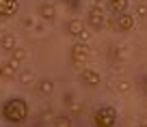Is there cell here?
<instances>
[{"mask_svg": "<svg viewBox=\"0 0 147 127\" xmlns=\"http://www.w3.org/2000/svg\"><path fill=\"white\" fill-rule=\"evenodd\" d=\"M84 22H87L89 28H93V30H100V28L106 24V11L102 9L100 5H93L91 9L87 11V19H84Z\"/></svg>", "mask_w": 147, "mask_h": 127, "instance_id": "4", "label": "cell"}, {"mask_svg": "<svg viewBox=\"0 0 147 127\" xmlns=\"http://www.w3.org/2000/svg\"><path fill=\"white\" fill-rule=\"evenodd\" d=\"M54 127H74V121L69 114H59L54 116Z\"/></svg>", "mask_w": 147, "mask_h": 127, "instance_id": "14", "label": "cell"}, {"mask_svg": "<svg viewBox=\"0 0 147 127\" xmlns=\"http://www.w3.org/2000/svg\"><path fill=\"white\" fill-rule=\"evenodd\" d=\"M93 125L95 127H115L117 125V110L113 106H102L93 112Z\"/></svg>", "mask_w": 147, "mask_h": 127, "instance_id": "3", "label": "cell"}, {"mask_svg": "<svg viewBox=\"0 0 147 127\" xmlns=\"http://www.w3.org/2000/svg\"><path fill=\"white\" fill-rule=\"evenodd\" d=\"M89 60H91V47H89V43L87 41H76L71 45V52H69V63L74 67L82 69Z\"/></svg>", "mask_w": 147, "mask_h": 127, "instance_id": "2", "label": "cell"}, {"mask_svg": "<svg viewBox=\"0 0 147 127\" xmlns=\"http://www.w3.org/2000/svg\"><path fill=\"white\" fill-rule=\"evenodd\" d=\"M87 22H82V19L78 17H71L67 24H65V30H67V35H71L74 39H80V41H87L89 37V30H87Z\"/></svg>", "mask_w": 147, "mask_h": 127, "instance_id": "5", "label": "cell"}, {"mask_svg": "<svg viewBox=\"0 0 147 127\" xmlns=\"http://www.w3.org/2000/svg\"><path fill=\"white\" fill-rule=\"evenodd\" d=\"M141 127H147V123H143V125H141Z\"/></svg>", "mask_w": 147, "mask_h": 127, "instance_id": "19", "label": "cell"}, {"mask_svg": "<svg viewBox=\"0 0 147 127\" xmlns=\"http://www.w3.org/2000/svg\"><path fill=\"white\" fill-rule=\"evenodd\" d=\"M20 11V0H0V17L9 19Z\"/></svg>", "mask_w": 147, "mask_h": 127, "instance_id": "8", "label": "cell"}, {"mask_svg": "<svg viewBox=\"0 0 147 127\" xmlns=\"http://www.w3.org/2000/svg\"><path fill=\"white\" fill-rule=\"evenodd\" d=\"M0 80H2V65H0Z\"/></svg>", "mask_w": 147, "mask_h": 127, "instance_id": "18", "label": "cell"}, {"mask_svg": "<svg viewBox=\"0 0 147 127\" xmlns=\"http://www.w3.org/2000/svg\"><path fill=\"white\" fill-rule=\"evenodd\" d=\"M80 82H82V86H87V88H95V86H100L102 76H100L97 69L82 67V71H80Z\"/></svg>", "mask_w": 147, "mask_h": 127, "instance_id": "6", "label": "cell"}, {"mask_svg": "<svg viewBox=\"0 0 147 127\" xmlns=\"http://www.w3.org/2000/svg\"><path fill=\"white\" fill-rule=\"evenodd\" d=\"M63 2H69V5H76V2H78V0H63Z\"/></svg>", "mask_w": 147, "mask_h": 127, "instance_id": "17", "label": "cell"}, {"mask_svg": "<svg viewBox=\"0 0 147 127\" xmlns=\"http://www.w3.org/2000/svg\"><path fill=\"white\" fill-rule=\"evenodd\" d=\"M32 80V71H24L22 73V82H30Z\"/></svg>", "mask_w": 147, "mask_h": 127, "instance_id": "16", "label": "cell"}, {"mask_svg": "<svg viewBox=\"0 0 147 127\" xmlns=\"http://www.w3.org/2000/svg\"><path fill=\"white\" fill-rule=\"evenodd\" d=\"M39 17L48 19V22H52V19L56 17V7L50 5V2H43V5H39Z\"/></svg>", "mask_w": 147, "mask_h": 127, "instance_id": "10", "label": "cell"}, {"mask_svg": "<svg viewBox=\"0 0 147 127\" xmlns=\"http://www.w3.org/2000/svg\"><path fill=\"white\" fill-rule=\"evenodd\" d=\"M9 60H13V63H18V65H20V63H24V60H26V50L18 45L13 52H11V58H9Z\"/></svg>", "mask_w": 147, "mask_h": 127, "instance_id": "15", "label": "cell"}, {"mask_svg": "<svg viewBox=\"0 0 147 127\" xmlns=\"http://www.w3.org/2000/svg\"><path fill=\"white\" fill-rule=\"evenodd\" d=\"M28 104L24 97H11V99L5 101V106H2V118H5L7 123H13V125H18V123H24L28 118Z\"/></svg>", "mask_w": 147, "mask_h": 127, "instance_id": "1", "label": "cell"}, {"mask_svg": "<svg viewBox=\"0 0 147 127\" xmlns=\"http://www.w3.org/2000/svg\"><path fill=\"white\" fill-rule=\"evenodd\" d=\"M15 76H18V63H13V60L2 63V78L5 80H13Z\"/></svg>", "mask_w": 147, "mask_h": 127, "instance_id": "13", "label": "cell"}, {"mask_svg": "<svg viewBox=\"0 0 147 127\" xmlns=\"http://www.w3.org/2000/svg\"><path fill=\"white\" fill-rule=\"evenodd\" d=\"M0 47L5 52H13L15 47H18V37H15L13 32H2V35H0Z\"/></svg>", "mask_w": 147, "mask_h": 127, "instance_id": "9", "label": "cell"}, {"mask_svg": "<svg viewBox=\"0 0 147 127\" xmlns=\"http://www.w3.org/2000/svg\"><path fill=\"white\" fill-rule=\"evenodd\" d=\"M37 93L41 97H48L54 93V82L48 80V78H43V80H39V84H37Z\"/></svg>", "mask_w": 147, "mask_h": 127, "instance_id": "11", "label": "cell"}, {"mask_svg": "<svg viewBox=\"0 0 147 127\" xmlns=\"http://www.w3.org/2000/svg\"><path fill=\"white\" fill-rule=\"evenodd\" d=\"M134 26H136V15L128 13V11H123V13L117 15L115 28H117L119 32H130V30H134Z\"/></svg>", "mask_w": 147, "mask_h": 127, "instance_id": "7", "label": "cell"}, {"mask_svg": "<svg viewBox=\"0 0 147 127\" xmlns=\"http://www.w3.org/2000/svg\"><path fill=\"white\" fill-rule=\"evenodd\" d=\"M106 5H108V9L115 15H119V13H123V11H128L130 0H106Z\"/></svg>", "mask_w": 147, "mask_h": 127, "instance_id": "12", "label": "cell"}]
</instances>
